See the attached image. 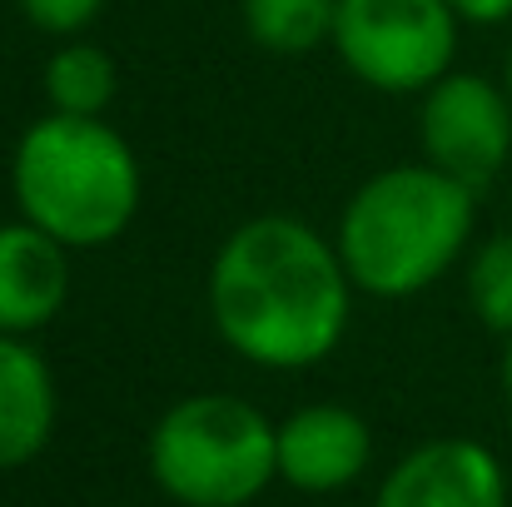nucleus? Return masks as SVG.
I'll return each instance as SVG.
<instances>
[{
  "label": "nucleus",
  "instance_id": "obj_15",
  "mask_svg": "<svg viewBox=\"0 0 512 507\" xmlns=\"http://www.w3.org/2000/svg\"><path fill=\"white\" fill-rule=\"evenodd\" d=\"M463 25H503L512 20V0H448Z\"/></svg>",
  "mask_w": 512,
  "mask_h": 507
},
{
  "label": "nucleus",
  "instance_id": "obj_12",
  "mask_svg": "<svg viewBox=\"0 0 512 507\" xmlns=\"http://www.w3.org/2000/svg\"><path fill=\"white\" fill-rule=\"evenodd\" d=\"M339 0H239L249 40L269 55H309L334 40Z\"/></svg>",
  "mask_w": 512,
  "mask_h": 507
},
{
  "label": "nucleus",
  "instance_id": "obj_13",
  "mask_svg": "<svg viewBox=\"0 0 512 507\" xmlns=\"http://www.w3.org/2000/svg\"><path fill=\"white\" fill-rule=\"evenodd\" d=\"M463 289H468L473 319H478L488 334L512 338V229L488 234V239L473 249L468 274H463Z\"/></svg>",
  "mask_w": 512,
  "mask_h": 507
},
{
  "label": "nucleus",
  "instance_id": "obj_4",
  "mask_svg": "<svg viewBox=\"0 0 512 507\" xmlns=\"http://www.w3.org/2000/svg\"><path fill=\"white\" fill-rule=\"evenodd\" d=\"M150 478L179 507H244L279 478V423L249 398L189 393L150 433Z\"/></svg>",
  "mask_w": 512,
  "mask_h": 507
},
{
  "label": "nucleus",
  "instance_id": "obj_1",
  "mask_svg": "<svg viewBox=\"0 0 512 507\" xmlns=\"http://www.w3.org/2000/svg\"><path fill=\"white\" fill-rule=\"evenodd\" d=\"M204 294L214 334L244 363L294 373L343 343L358 289L329 234L294 214H259L229 229Z\"/></svg>",
  "mask_w": 512,
  "mask_h": 507
},
{
  "label": "nucleus",
  "instance_id": "obj_11",
  "mask_svg": "<svg viewBox=\"0 0 512 507\" xmlns=\"http://www.w3.org/2000/svg\"><path fill=\"white\" fill-rule=\"evenodd\" d=\"M40 85H45L50 110L60 115H105L120 95V65L105 45L70 35L50 50Z\"/></svg>",
  "mask_w": 512,
  "mask_h": 507
},
{
  "label": "nucleus",
  "instance_id": "obj_14",
  "mask_svg": "<svg viewBox=\"0 0 512 507\" xmlns=\"http://www.w3.org/2000/svg\"><path fill=\"white\" fill-rule=\"evenodd\" d=\"M15 5H20V15H25L35 30L60 35V40L90 30V25L100 20V10H105V0H15Z\"/></svg>",
  "mask_w": 512,
  "mask_h": 507
},
{
  "label": "nucleus",
  "instance_id": "obj_6",
  "mask_svg": "<svg viewBox=\"0 0 512 507\" xmlns=\"http://www.w3.org/2000/svg\"><path fill=\"white\" fill-rule=\"evenodd\" d=\"M418 145L428 165L483 194L512 160V95L478 70H448L423 90Z\"/></svg>",
  "mask_w": 512,
  "mask_h": 507
},
{
  "label": "nucleus",
  "instance_id": "obj_17",
  "mask_svg": "<svg viewBox=\"0 0 512 507\" xmlns=\"http://www.w3.org/2000/svg\"><path fill=\"white\" fill-rule=\"evenodd\" d=\"M503 90L512 95V45H508V60H503Z\"/></svg>",
  "mask_w": 512,
  "mask_h": 507
},
{
  "label": "nucleus",
  "instance_id": "obj_9",
  "mask_svg": "<svg viewBox=\"0 0 512 507\" xmlns=\"http://www.w3.org/2000/svg\"><path fill=\"white\" fill-rule=\"evenodd\" d=\"M70 299V249L30 219L0 224V334L30 338Z\"/></svg>",
  "mask_w": 512,
  "mask_h": 507
},
{
  "label": "nucleus",
  "instance_id": "obj_3",
  "mask_svg": "<svg viewBox=\"0 0 512 507\" xmlns=\"http://www.w3.org/2000/svg\"><path fill=\"white\" fill-rule=\"evenodd\" d=\"M10 194L20 219L65 249H105L140 214V160L105 115H40L10 155Z\"/></svg>",
  "mask_w": 512,
  "mask_h": 507
},
{
  "label": "nucleus",
  "instance_id": "obj_2",
  "mask_svg": "<svg viewBox=\"0 0 512 507\" xmlns=\"http://www.w3.org/2000/svg\"><path fill=\"white\" fill-rule=\"evenodd\" d=\"M473 224L478 189L418 160L368 174L343 204L334 244L358 294L413 299L463 259Z\"/></svg>",
  "mask_w": 512,
  "mask_h": 507
},
{
  "label": "nucleus",
  "instance_id": "obj_8",
  "mask_svg": "<svg viewBox=\"0 0 512 507\" xmlns=\"http://www.w3.org/2000/svg\"><path fill=\"white\" fill-rule=\"evenodd\" d=\"M373 458L368 423L343 403H309L279 423V478L299 493H339Z\"/></svg>",
  "mask_w": 512,
  "mask_h": 507
},
{
  "label": "nucleus",
  "instance_id": "obj_10",
  "mask_svg": "<svg viewBox=\"0 0 512 507\" xmlns=\"http://www.w3.org/2000/svg\"><path fill=\"white\" fill-rule=\"evenodd\" d=\"M55 433V378L45 353L20 334H0V473L25 468Z\"/></svg>",
  "mask_w": 512,
  "mask_h": 507
},
{
  "label": "nucleus",
  "instance_id": "obj_7",
  "mask_svg": "<svg viewBox=\"0 0 512 507\" xmlns=\"http://www.w3.org/2000/svg\"><path fill=\"white\" fill-rule=\"evenodd\" d=\"M373 507H508V473L478 438H433L383 478Z\"/></svg>",
  "mask_w": 512,
  "mask_h": 507
},
{
  "label": "nucleus",
  "instance_id": "obj_16",
  "mask_svg": "<svg viewBox=\"0 0 512 507\" xmlns=\"http://www.w3.org/2000/svg\"><path fill=\"white\" fill-rule=\"evenodd\" d=\"M503 393H508V403H512V338H508V353H503Z\"/></svg>",
  "mask_w": 512,
  "mask_h": 507
},
{
  "label": "nucleus",
  "instance_id": "obj_5",
  "mask_svg": "<svg viewBox=\"0 0 512 507\" xmlns=\"http://www.w3.org/2000/svg\"><path fill=\"white\" fill-rule=\"evenodd\" d=\"M458 25L448 0H339L329 45L358 85L378 95H423L453 70Z\"/></svg>",
  "mask_w": 512,
  "mask_h": 507
}]
</instances>
